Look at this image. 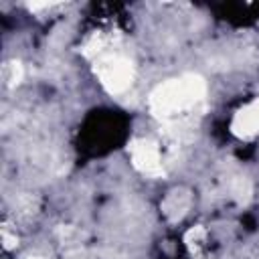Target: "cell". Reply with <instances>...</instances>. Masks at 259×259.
<instances>
[{
	"instance_id": "obj_1",
	"label": "cell",
	"mask_w": 259,
	"mask_h": 259,
	"mask_svg": "<svg viewBox=\"0 0 259 259\" xmlns=\"http://www.w3.org/2000/svg\"><path fill=\"white\" fill-rule=\"evenodd\" d=\"M130 121L121 111L97 109L91 111L79 132V150L85 156H101L115 150L127 136Z\"/></svg>"
}]
</instances>
